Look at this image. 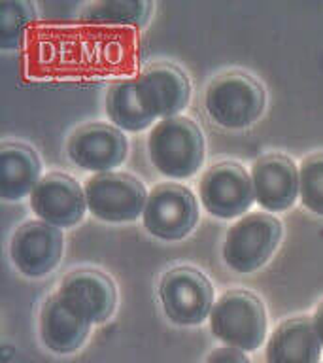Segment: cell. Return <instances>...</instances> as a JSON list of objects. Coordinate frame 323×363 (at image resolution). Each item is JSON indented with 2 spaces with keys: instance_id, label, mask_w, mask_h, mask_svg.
<instances>
[{
  "instance_id": "obj_10",
  "label": "cell",
  "mask_w": 323,
  "mask_h": 363,
  "mask_svg": "<svg viewBox=\"0 0 323 363\" xmlns=\"http://www.w3.org/2000/svg\"><path fill=\"white\" fill-rule=\"evenodd\" d=\"M67 155L76 167L95 174L113 172L129 155V142L123 130L106 123L79 127L67 142Z\"/></svg>"
},
{
  "instance_id": "obj_4",
  "label": "cell",
  "mask_w": 323,
  "mask_h": 363,
  "mask_svg": "<svg viewBox=\"0 0 323 363\" xmlns=\"http://www.w3.org/2000/svg\"><path fill=\"white\" fill-rule=\"evenodd\" d=\"M282 237L283 227L278 218L265 212L246 214L227 231L221 255L229 269L251 274L271 261Z\"/></svg>"
},
{
  "instance_id": "obj_13",
  "label": "cell",
  "mask_w": 323,
  "mask_h": 363,
  "mask_svg": "<svg viewBox=\"0 0 323 363\" xmlns=\"http://www.w3.org/2000/svg\"><path fill=\"white\" fill-rule=\"evenodd\" d=\"M255 203L266 212H285L299 201V167L288 155L268 153L249 170Z\"/></svg>"
},
{
  "instance_id": "obj_23",
  "label": "cell",
  "mask_w": 323,
  "mask_h": 363,
  "mask_svg": "<svg viewBox=\"0 0 323 363\" xmlns=\"http://www.w3.org/2000/svg\"><path fill=\"white\" fill-rule=\"evenodd\" d=\"M312 325H314V331H316L317 339H319L323 346V301L319 303L316 312H314V316H312Z\"/></svg>"
},
{
  "instance_id": "obj_1",
  "label": "cell",
  "mask_w": 323,
  "mask_h": 363,
  "mask_svg": "<svg viewBox=\"0 0 323 363\" xmlns=\"http://www.w3.org/2000/svg\"><path fill=\"white\" fill-rule=\"evenodd\" d=\"M147 153L161 174L187 180L203 169L206 159L203 129L183 116L161 119L147 136Z\"/></svg>"
},
{
  "instance_id": "obj_17",
  "label": "cell",
  "mask_w": 323,
  "mask_h": 363,
  "mask_svg": "<svg viewBox=\"0 0 323 363\" xmlns=\"http://www.w3.org/2000/svg\"><path fill=\"white\" fill-rule=\"evenodd\" d=\"M42 180V163L33 147L6 142L0 147V197L8 203L23 201Z\"/></svg>"
},
{
  "instance_id": "obj_21",
  "label": "cell",
  "mask_w": 323,
  "mask_h": 363,
  "mask_svg": "<svg viewBox=\"0 0 323 363\" xmlns=\"http://www.w3.org/2000/svg\"><path fill=\"white\" fill-rule=\"evenodd\" d=\"M299 201L308 212L323 218V153L306 157L299 167Z\"/></svg>"
},
{
  "instance_id": "obj_20",
  "label": "cell",
  "mask_w": 323,
  "mask_h": 363,
  "mask_svg": "<svg viewBox=\"0 0 323 363\" xmlns=\"http://www.w3.org/2000/svg\"><path fill=\"white\" fill-rule=\"evenodd\" d=\"M34 21V6L25 0L0 2V48L17 50L21 48L28 28Z\"/></svg>"
},
{
  "instance_id": "obj_19",
  "label": "cell",
  "mask_w": 323,
  "mask_h": 363,
  "mask_svg": "<svg viewBox=\"0 0 323 363\" xmlns=\"http://www.w3.org/2000/svg\"><path fill=\"white\" fill-rule=\"evenodd\" d=\"M153 2L147 0H98L81 10V19L89 25L142 28L152 19Z\"/></svg>"
},
{
  "instance_id": "obj_8",
  "label": "cell",
  "mask_w": 323,
  "mask_h": 363,
  "mask_svg": "<svg viewBox=\"0 0 323 363\" xmlns=\"http://www.w3.org/2000/svg\"><path fill=\"white\" fill-rule=\"evenodd\" d=\"M198 197L204 210L217 220L238 218L255 203L249 172L234 161L212 164L200 178Z\"/></svg>"
},
{
  "instance_id": "obj_5",
  "label": "cell",
  "mask_w": 323,
  "mask_h": 363,
  "mask_svg": "<svg viewBox=\"0 0 323 363\" xmlns=\"http://www.w3.org/2000/svg\"><path fill=\"white\" fill-rule=\"evenodd\" d=\"M164 316L180 328H197L210 320L215 305L214 286L195 267L181 265L164 272L157 286Z\"/></svg>"
},
{
  "instance_id": "obj_6",
  "label": "cell",
  "mask_w": 323,
  "mask_h": 363,
  "mask_svg": "<svg viewBox=\"0 0 323 363\" xmlns=\"http://www.w3.org/2000/svg\"><path fill=\"white\" fill-rule=\"evenodd\" d=\"M84 191L91 214L108 223H130L142 218L149 195L146 186L129 172L91 176Z\"/></svg>"
},
{
  "instance_id": "obj_16",
  "label": "cell",
  "mask_w": 323,
  "mask_h": 363,
  "mask_svg": "<svg viewBox=\"0 0 323 363\" xmlns=\"http://www.w3.org/2000/svg\"><path fill=\"white\" fill-rule=\"evenodd\" d=\"M323 346L312 318L299 316L282 322L266 342V363H322Z\"/></svg>"
},
{
  "instance_id": "obj_15",
  "label": "cell",
  "mask_w": 323,
  "mask_h": 363,
  "mask_svg": "<svg viewBox=\"0 0 323 363\" xmlns=\"http://www.w3.org/2000/svg\"><path fill=\"white\" fill-rule=\"evenodd\" d=\"M147 106L157 119L180 116L191 101V84L183 70L174 65L155 62L136 76Z\"/></svg>"
},
{
  "instance_id": "obj_14",
  "label": "cell",
  "mask_w": 323,
  "mask_h": 363,
  "mask_svg": "<svg viewBox=\"0 0 323 363\" xmlns=\"http://www.w3.org/2000/svg\"><path fill=\"white\" fill-rule=\"evenodd\" d=\"M93 323L68 306L59 294L50 295L40 308L38 333L42 345L57 356H70L87 342Z\"/></svg>"
},
{
  "instance_id": "obj_9",
  "label": "cell",
  "mask_w": 323,
  "mask_h": 363,
  "mask_svg": "<svg viewBox=\"0 0 323 363\" xmlns=\"http://www.w3.org/2000/svg\"><path fill=\"white\" fill-rule=\"evenodd\" d=\"M62 254H64L62 231L42 220L25 221L11 237V263L23 277H47L61 265Z\"/></svg>"
},
{
  "instance_id": "obj_7",
  "label": "cell",
  "mask_w": 323,
  "mask_h": 363,
  "mask_svg": "<svg viewBox=\"0 0 323 363\" xmlns=\"http://www.w3.org/2000/svg\"><path fill=\"white\" fill-rule=\"evenodd\" d=\"M142 220L152 237L176 242L195 231L200 220L198 201L189 187L166 182L153 187L147 195Z\"/></svg>"
},
{
  "instance_id": "obj_22",
  "label": "cell",
  "mask_w": 323,
  "mask_h": 363,
  "mask_svg": "<svg viewBox=\"0 0 323 363\" xmlns=\"http://www.w3.org/2000/svg\"><path fill=\"white\" fill-rule=\"evenodd\" d=\"M204 363H251L249 357L246 356V352L231 348V346H221L215 348L212 354H208Z\"/></svg>"
},
{
  "instance_id": "obj_2",
  "label": "cell",
  "mask_w": 323,
  "mask_h": 363,
  "mask_svg": "<svg viewBox=\"0 0 323 363\" xmlns=\"http://www.w3.org/2000/svg\"><path fill=\"white\" fill-rule=\"evenodd\" d=\"M265 104V87L249 74L238 70L220 74L204 93V110L221 129H248L259 121Z\"/></svg>"
},
{
  "instance_id": "obj_18",
  "label": "cell",
  "mask_w": 323,
  "mask_h": 363,
  "mask_svg": "<svg viewBox=\"0 0 323 363\" xmlns=\"http://www.w3.org/2000/svg\"><path fill=\"white\" fill-rule=\"evenodd\" d=\"M106 112L113 127L127 133H142L157 121V116L147 106L136 78L121 79L110 87Z\"/></svg>"
},
{
  "instance_id": "obj_12",
  "label": "cell",
  "mask_w": 323,
  "mask_h": 363,
  "mask_svg": "<svg viewBox=\"0 0 323 363\" xmlns=\"http://www.w3.org/2000/svg\"><path fill=\"white\" fill-rule=\"evenodd\" d=\"M57 294L93 325L108 322L118 306L115 284L108 274L96 269H76L68 272L61 280Z\"/></svg>"
},
{
  "instance_id": "obj_11",
  "label": "cell",
  "mask_w": 323,
  "mask_h": 363,
  "mask_svg": "<svg viewBox=\"0 0 323 363\" xmlns=\"http://www.w3.org/2000/svg\"><path fill=\"white\" fill-rule=\"evenodd\" d=\"M30 206L38 220L59 229L78 225L89 210L84 187L67 172H50L42 176L30 195Z\"/></svg>"
},
{
  "instance_id": "obj_3",
  "label": "cell",
  "mask_w": 323,
  "mask_h": 363,
  "mask_svg": "<svg viewBox=\"0 0 323 363\" xmlns=\"http://www.w3.org/2000/svg\"><path fill=\"white\" fill-rule=\"evenodd\" d=\"M210 331L225 346L255 352L268 333V318L263 301L246 289H231L215 301L210 314Z\"/></svg>"
}]
</instances>
